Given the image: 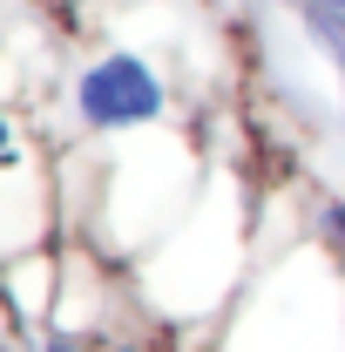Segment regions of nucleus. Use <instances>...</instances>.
Returning <instances> with one entry per match:
<instances>
[{"label":"nucleus","mask_w":345,"mask_h":352,"mask_svg":"<svg viewBox=\"0 0 345 352\" xmlns=\"http://www.w3.org/2000/svg\"><path fill=\"white\" fill-rule=\"evenodd\" d=\"M75 109L88 129H129V122H156L163 116V75L142 54H109L75 82Z\"/></svg>","instance_id":"1"},{"label":"nucleus","mask_w":345,"mask_h":352,"mask_svg":"<svg viewBox=\"0 0 345 352\" xmlns=\"http://www.w3.org/2000/svg\"><path fill=\"white\" fill-rule=\"evenodd\" d=\"M325 230H332V237H339V244H345V197H339V204H332V210H325Z\"/></svg>","instance_id":"2"},{"label":"nucleus","mask_w":345,"mask_h":352,"mask_svg":"<svg viewBox=\"0 0 345 352\" xmlns=\"http://www.w3.org/2000/svg\"><path fill=\"white\" fill-rule=\"evenodd\" d=\"M318 7H325V14H345V0H318Z\"/></svg>","instance_id":"3"},{"label":"nucleus","mask_w":345,"mask_h":352,"mask_svg":"<svg viewBox=\"0 0 345 352\" xmlns=\"http://www.w3.org/2000/svg\"><path fill=\"white\" fill-rule=\"evenodd\" d=\"M0 156H7V116H0Z\"/></svg>","instance_id":"4"},{"label":"nucleus","mask_w":345,"mask_h":352,"mask_svg":"<svg viewBox=\"0 0 345 352\" xmlns=\"http://www.w3.org/2000/svg\"><path fill=\"white\" fill-rule=\"evenodd\" d=\"M122 352H135V346H122Z\"/></svg>","instance_id":"5"}]
</instances>
